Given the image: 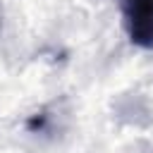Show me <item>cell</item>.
I'll use <instances>...</instances> for the list:
<instances>
[{
  "label": "cell",
  "instance_id": "obj_1",
  "mask_svg": "<svg viewBox=\"0 0 153 153\" xmlns=\"http://www.w3.org/2000/svg\"><path fill=\"white\" fill-rule=\"evenodd\" d=\"M124 22L134 45L153 48V0H127Z\"/></svg>",
  "mask_w": 153,
  "mask_h": 153
}]
</instances>
